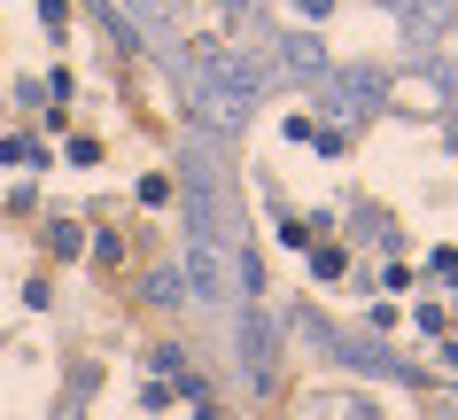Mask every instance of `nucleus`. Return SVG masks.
I'll use <instances>...</instances> for the list:
<instances>
[{"label": "nucleus", "mask_w": 458, "mask_h": 420, "mask_svg": "<svg viewBox=\"0 0 458 420\" xmlns=\"http://www.w3.org/2000/svg\"><path fill=\"white\" fill-rule=\"evenodd\" d=\"M194 86H202V101H210L217 117H242L249 94H257V78H249L233 55H202V63H194Z\"/></svg>", "instance_id": "nucleus-1"}]
</instances>
